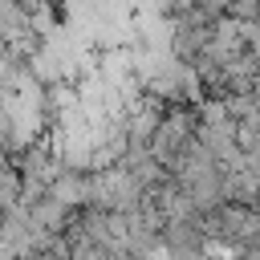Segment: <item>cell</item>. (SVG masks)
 <instances>
[{
	"mask_svg": "<svg viewBox=\"0 0 260 260\" xmlns=\"http://www.w3.org/2000/svg\"><path fill=\"white\" fill-rule=\"evenodd\" d=\"M207 260H211V256H207Z\"/></svg>",
	"mask_w": 260,
	"mask_h": 260,
	"instance_id": "cell-2",
	"label": "cell"
},
{
	"mask_svg": "<svg viewBox=\"0 0 260 260\" xmlns=\"http://www.w3.org/2000/svg\"><path fill=\"white\" fill-rule=\"evenodd\" d=\"M16 203H20V171L8 158V162H0V211H8Z\"/></svg>",
	"mask_w": 260,
	"mask_h": 260,
	"instance_id": "cell-1",
	"label": "cell"
}]
</instances>
